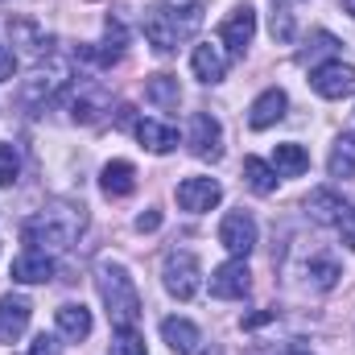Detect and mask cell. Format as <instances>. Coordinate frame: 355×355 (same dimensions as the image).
Here are the masks:
<instances>
[{
  "label": "cell",
  "instance_id": "cell-1",
  "mask_svg": "<svg viewBox=\"0 0 355 355\" xmlns=\"http://www.w3.org/2000/svg\"><path fill=\"white\" fill-rule=\"evenodd\" d=\"M202 25V4L198 0H166L145 12V37L157 54H174L182 42H190Z\"/></svg>",
  "mask_w": 355,
  "mask_h": 355
},
{
  "label": "cell",
  "instance_id": "cell-2",
  "mask_svg": "<svg viewBox=\"0 0 355 355\" xmlns=\"http://www.w3.org/2000/svg\"><path fill=\"white\" fill-rule=\"evenodd\" d=\"M83 227H87V215H83L79 202H50V207H42L33 219H25L21 236H25L29 248L50 252V248H71Z\"/></svg>",
  "mask_w": 355,
  "mask_h": 355
},
{
  "label": "cell",
  "instance_id": "cell-3",
  "mask_svg": "<svg viewBox=\"0 0 355 355\" xmlns=\"http://www.w3.org/2000/svg\"><path fill=\"white\" fill-rule=\"evenodd\" d=\"M95 285H99V297H103L107 318H112L116 331L141 322V293H137V285H132V277H128L124 265L99 261V268H95Z\"/></svg>",
  "mask_w": 355,
  "mask_h": 355
},
{
  "label": "cell",
  "instance_id": "cell-4",
  "mask_svg": "<svg viewBox=\"0 0 355 355\" xmlns=\"http://www.w3.org/2000/svg\"><path fill=\"white\" fill-rule=\"evenodd\" d=\"M71 87V62H62V58H46V67L37 62V71H33V79H25V107L33 112V116H42L62 91Z\"/></svg>",
  "mask_w": 355,
  "mask_h": 355
},
{
  "label": "cell",
  "instance_id": "cell-5",
  "mask_svg": "<svg viewBox=\"0 0 355 355\" xmlns=\"http://www.w3.org/2000/svg\"><path fill=\"white\" fill-rule=\"evenodd\" d=\"M162 285L174 293L178 302H190V297L198 293V285H202V265H198V257L186 252V248L166 252V261H162Z\"/></svg>",
  "mask_w": 355,
  "mask_h": 355
},
{
  "label": "cell",
  "instance_id": "cell-6",
  "mask_svg": "<svg viewBox=\"0 0 355 355\" xmlns=\"http://www.w3.org/2000/svg\"><path fill=\"white\" fill-rule=\"evenodd\" d=\"M186 145L198 162H219L223 157V128L211 112H194L186 124Z\"/></svg>",
  "mask_w": 355,
  "mask_h": 355
},
{
  "label": "cell",
  "instance_id": "cell-7",
  "mask_svg": "<svg viewBox=\"0 0 355 355\" xmlns=\"http://www.w3.org/2000/svg\"><path fill=\"white\" fill-rule=\"evenodd\" d=\"M252 37H257V12H252L248 4H240V8L219 25L223 54H227V58H244V54H248V46H252Z\"/></svg>",
  "mask_w": 355,
  "mask_h": 355
},
{
  "label": "cell",
  "instance_id": "cell-8",
  "mask_svg": "<svg viewBox=\"0 0 355 355\" xmlns=\"http://www.w3.org/2000/svg\"><path fill=\"white\" fill-rule=\"evenodd\" d=\"M8 37H12V54H25V58H33V62H46V58L54 54V37H50L37 21H25V17L8 21Z\"/></svg>",
  "mask_w": 355,
  "mask_h": 355
},
{
  "label": "cell",
  "instance_id": "cell-9",
  "mask_svg": "<svg viewBox=\"0 0 355 355\" xmlns=\"http://www.w3.org/2000/svg\"><path fill=\"white\" fill-rule=\"evenodd\" d=\"M310 87L318 91L322 99H343L355 91V67H347L343 58H331V62H318L310 71Z\"/></svg>",
  "mask_w": 355,
  "mask_h": 355
},
{
  "label": "cell",
  "instance_id": "cell-10",
  "mask_svg": "<svg viewBox=\"0 0 355 355\" xmlns=\"http://www.w3.org/2000/svg\"><path fill=\"white\" fill-rule=\"evenodd\" d=\"M219 244H223L232 257L248 261V252L257 248V219H252L248 211H232V215H223V223H219Z\"/></svg>",
  "mask_w": 355,
  "mask_h": 355
},
{
  "label": "cell",
  "instance_id": "cell-11",
  "mask_svg": "<svg viewBox=\"0 0 355 355\" xmlns=\"http://www.w3.org/2000/svg\"><path fill=\"white\" fill-rule=\"evenodd\" d=\"M352 202L339 194V190H331V186H322V190H310V198H306V215L314 219V223H322V227H343L347 219H352Z\"/></svg>",
  "mask_w": 355,
  "mask_h": 355
},
{
  "label": "cell",
  "instance_id": "cell-12",
  "mask_svg": "<svg viewBox=\"0 0 355 355\" xmlns=\"http://www.w3.org/2000/svg\"><path fill=\"white\" fill-rule=\"evenodd\" d=\"M223 202V186L215 178H186L178 182V207L190 211V215H202V211H215Z\"/></svg>",
  "mask_w": 355,
  "mask_h": 355
},
{
  "label": "cell",
  "instance_id": "cell-13",
  "mask_svg": "<svg viewBox=\"0 0 355 355\" xmlns=\"http://www.w3.org/2000/svg\"><path fill=\"white\" fill-rule=\"evenodd\" d=\"M252 289V272H248V261L232 257L211 272V297H223V302H236Z\"/></svg>",
  "mask_w": 355,
  "mask_h": 355
},
{
  "label": "cell",
  "instance_id": "cell-14",
  "mask_svg": "<svg viewBox=\"0 0 355 355\" xmlns=\"http://www.w3.org/2000/svg\"><path fill=\"white\" fill-rule=\"evenodd\" d=\"M29 314H33V306L21 293H4L0 297V343H17L29 331Z\"/></svg>",
  "mask_w": 355,
  "mask_h": 355
},
{
  "label": "cell",
  "instance_id": "cell-15",
  "mask_svg": "<svg viewBox=\"0 0 355 355\" xmlns=\"http://www.w3.org/2000/svg\"><path fill=\"white\" fill-rule=\"evenodd\" d=\"M103 112H107V91L99 83H83L79 79V87L71 91V120L75 124H95Z\"/></svg>",
  "mask_w": 355,
  "mask_h": 355
},
{
  "label": "cell",
  "instance_id": "cell-16",
  "mask_svg": "<svg viewBox=\"0 0 355 355\" xmlns=\"http://www.w3.org/2000/svg\"><path fill=\"white\" fill-rule=\"evenodd\" d=\"M54 277V257L42 252V248H25L17 261H12V281L17 285H42Z\"/></svg>",
  "mask_w": 355,
  "mask_h": 355
},
{
  "label": "cell",
  "instance_id": "cell-17",
  "mask_svg": "<svg viewBox=\"0 0 355 355\" xmlns=\"http://www.w3.org/2000/svg\"><path fill=\"white\" fill-rule=\"evenodd\" d=\"M190 71H194V79L198 83H223V75H227V54L219 50V46H211V42H202V46H194V54H190Z\"/></svg>",
  "mask_w": 355,
  "mask_h": 355
},
{
  "label": "cell",
  "instance_id": "cell-18",
  "mask_svg": "<svg viewBox=\"0 0 355 355\" xmlns=\"http://www.w3.org/2000/svg\"><path fill=\"white\" fill-rule=\"evenodd\" d=\"M54 327H58V335L62 339H71V343H79V339H87L91 335V310L83 302H62L58 310H54Z\"/></svg>",
  "mask_w": 355,
  "mask_h": 355
},
{
  "label": "cell",
  "instance_id": "cell-19",
  "mask_svg": "<svg viewBox=\"0 0 355 355\" xmlns=\"http://www.w3.org/2000/svg\"><path fill=\"white\" fill-rule=\"evenodd\" d=\"M285 107H289V95H285L281 87H268V91H261V95L252 99L248 124H252V128H272V124L285 116Z\"/></svg>",
  "mask_w": 355,
  "mask_h": 355
},
{
  "label": "cell",
  "instance_id": "cell-20",
  "mask_svg": "<svg viewBox=\"0 0 355 355\" xmlns=\"http://www.w3.org/2000/svg\"><path fill=\"white\" fill-rule=\"evenodd\" d=\"M99 190L107 194V198H128L132 190H137V166L132 162H107L103 170H99Z\"/></svg>",
  "mask_w": 355,
  "mask_h": 355
},
{
  "label": "cell",
  "instance_id": "cell-21",
  "mask_svg": "<svg viewBox=\"0 0 355 355\" xmlns=\"http://www.w3.org/2000/svg\"><path fill=\"white\" fill-rule=\"evenodd\" d=\"M162 339L170 343V352L174 355H198L202 331H198L190 318H166V322H162Z\"/></svg>",
  "mask_w": 355,
  "mask_h": 355
},
{
  "label": "cell",
  "instance_id": "cell-22",
  "mask_svg": "<svg viewBox=\"0 0 355 355\" xmlns=\"http://www.w3.org/2000/svg\"><path fill=\"white\" fill-rule=\"evenodd\" d=\"M137 141L149 149V153H174L178 149V128L166 120H137Z\"/></svg>",
  "mask_w": 355,
  "mask_h": 355
},
{
  "label": "cell",
  "instance_id": "cell-23",
  "mask_svg": "<svg viewBox=\"0 0 355 355\" xmlns=\"http://www.w3.org/2000/svg\"><path fill=\"white\" fill-rule=\"evenodd\" d=\"M327 174L331 178H355V132H339L335 145H331V157H327Z\"/></svg>",
  "mask_w": 355,
  "mask_h": 355
},
{
  "label": "cell",
  "instance_id": "cell-24",
  "mask_svg": "<svg viewBox=\"0 0 355 355\" xmlns=\"http://www.w3.org/2000/svg\"><path fill=\"white\" fill-rule=\"evenodd\" d=\"M272 170L277 178H297L310 170V153L297 145V141H285V145H277L272 149Z\"/></svg>",
  "mask_w": 355,
  "mask_h": 355
},
{
  "label": "cell",
  "instance_id": "cell-25",
  "mask_svg": "<svg viewBox=\"0 0 355 355\" xmlns=\"http://www.w3.org/2000/svg\"><path fill=\"white\" fill-rule=\"evenodd\" d=\"M145 99H149L153 107H162V112H174L178 103H182V87H178L174 75H153V79L145 83Z\"/></svg>",
  "mask_w": 355,
  "mask_h": 355
},
{
  "label": "cell",
  "instance_id": "cell-26",
  "mask_svg": "<svg viewBox=\"0 0 355 355\" xmlns=\"http://www.w3.org/2000/svg\"><path fill=\"white\" fill-rule=\"evenodd\" d=\"M244 182L252 194H272L277 190V170L261 157H244Z\"/></svg>",
  "mask_w": 355,
  "mask_h": 355
},
{
  "label": "cell",
  "instance_id": "cell-27",
  "mask_svg": "<svg viewBox=\"0 0 355 355\" xmlns=\"http://www.w3.org/2000/svg\"><path fill=\"white\" fill-rule=\"evenodd\" d=\"M306 277H310V285L314 289H335L339 285V277H343V268L335 257H314L310 265H306Z\"/></svg>",
  "mask_w": 355,
  "mask_h": 355
},
{
  "label": "cell",
  "instance_id": "cell-28",
  "mask_svg": "<svg viewBox=\"0 0 355 355\" xmlns=\"http://www.w3.org/2000/svg\"><path fill=\"white\" fill-rule=\"evenodd\" d=\"M112 355H145V339L137 327H120L112 339Z\"/></svg>",
  "mask_w": 355,
  "mask_h": 355
},
{
  "label": "cell",
  "instance_id": "cell-29",
  "mask_svg": "<svg viewBox=\"0 0 355 355\" xmlns=\"http://www.w3.org/2000/svg\"><path fill=\"white\" fill-rule=\"evenodd\" d=\"M272 37H277L281 46L293 42V12H289V4H281V0H272Z\"/></svg>",
  "mask_w": 355,
  "mask_h": 355
},
{
  "label": "cell",
  "instance_id": "cell-30",
  "mask_svg": "<svg viewBox=\"0 0 355 355\" xmlns=\"http://www.w3.org/2000/svg\"><path fill=\"white\" fill-rule=\"evenodd\" d=\"M339 54V37L335 33H314V46L302 54V62H314L318 67V58H335Z\"/></svg>",
  "mask_w": 355,
  "mask_h": 355
},
{
  "label": "cell",
  "instance_id": "cell-31",
  "mask_svg": "<svg viewBox=\"0 0 355 355\" xmlns=\"http://www.w3.org/2000/svg\"><path fill=\"white\" fill-rule=\"evenodd\" d=\"M17 174H21V157L8 141H0V186H12Z\"/></svg>",
  "mask_w": 355,
  "mask_h": 355
},
{
  "label": "cell",
  "instance_id": "cell-32",
  "mask_svg": "<svg viewBox=\"0 0 355 355\" xmlns=\"http://www.w3.org/2000/svg\"><path fill=\"white\" fill-rule=\"evenodd\" d=\"M29 355H62V347H58V339H54V335H46V331H42V335L29 343Z\"/></svg>",
  "mask_w": 355,
  "mask_h": 355
},
{
  "label": "cell",
  "instance_id": "cell-33",
  "mask_svg": "<svg viewBox=\"0 0 355 355\" xmlns=\"http://www.w3.org/2000/svg\"><path fill=\"white\" fill-rule=\"evenodd\" d=\"M12 71H17V54L8 46H0V79H12Z\"/></svg>",
  "mask_w": 355,
  "mask_h": 355
},
{
  "label": "cell",
  "instance_id": "cell-34",
  "mask_svg": "<svg viewBox=\"0 0 355 355\" xmlns=\"http://www.w3.org/2000/svg\"><path fill=\"white\" fill-rule=\"evenodd\" d=\"M272 318H277V310H261V314H252V318H244L240 327H244V331H257V327H265V322H272Z\"/></svg>",
  "mask_w": 355,
  "mask_h": 355
},
{
  "label": "cell",
  "instance_id": "cell-35",
  "mask_svg": "<svg viewBox=\"0 0 355 355\" xmlns=\"http://www.w3.org/2000/svg\"><path fill=\"white\" fill-rule=\"evenodd\" d=\"M272 355H314V352H310V347H302V343L293 339V343H281V347H277Z\"/></svg>",
  "mask_w": 355,
  "mask_h": 355
},
{
  "label": "cell",
  "instance_id": "cell-36",
  "mask_svg": "<svg viewBox=\"0 0 355 355\" xmlns=\"http://www.w3.org/2000/svg\"><path fill=\"white\" fill-rule=\"evenodd\" d=\"M157 223H162V215H157V211H149V215H141V219H137V227H141V232H153Z\"/></svg>",
  "mask_w": 355,
  "mask_h": 355
},
{
  "label": "cell",
  "instance_id": "cell-37",
  "mask_svg": "<svg viewBox=\"0 0 355 355\" xmlns=\"http://www.w3.org/2000/svg\"><path fill=\"white\" fill-rule=\"evenodd\" d=\"M343 8H347V12L355 17V0H343Z\"/></svg>",
  "mask_w": 355,
  "mask_h": 355
},
{
  "label": "cell",
  "instance_id": "cell-38",
  "mask_svg": "<svg viewBox=\"0 0 355 355\" xmlns=\"http://www.w3.org/2000/svg\"><path fill=\"white\" fill-rule=\"evenodd\" d=\"M202 355H223V352H219V347H211V352H202Z\"/></svg>",
  "mask_w": 355,
  "mask_h": 355
}]
</instances>
